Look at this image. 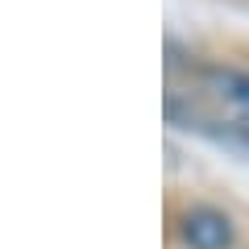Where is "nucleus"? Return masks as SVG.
Masks as SVG:
<instances>
[{
  "instance_id": "f257e3e1",
  "label": "nucleus",
  "mask_w": 249,
  "mask_h": 249,
  "mask_svg": "<svg viewBox=\"0 0 249 249\" xmlns=\"http://www.w3.org/2000/svg\"><path fill=\"white\" fill-rule=\"evenodd\" d=\"M175 241L183 249H237V220L220 204H187L175 216Z\"/></svg>"
},
{
  "instance_id": "f03ea898",
  "label": "nucleus",
  "mask_w": 249,
  "mask_h": 249,
  "mask_svg": "<svg viewBox=\"0 0 249 249\" xmlns=\"http://www.w3.org/2000/svg\"><path fill=\"white\" fill-rule=\"evenodd\" d=\"M191 75H196V83L204 91H212L229 108L232 124H245L249 129V71L224 67V62H199V67H191Z\"/></svg>"
}]
</instances>
